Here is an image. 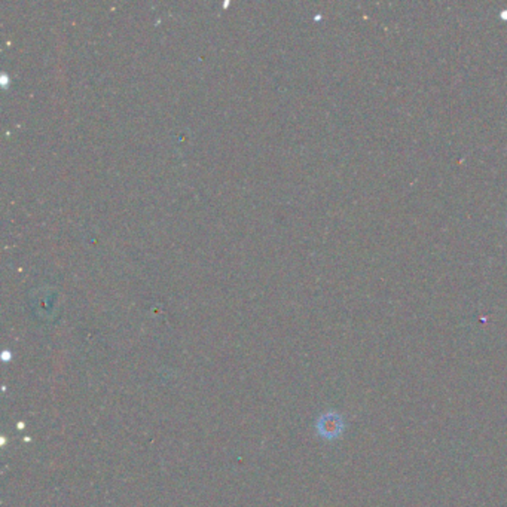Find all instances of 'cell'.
Listing matches in <instances>:
<instances>
[{
  "label": "cell",
  "mask_w": 507,
  "mask_h": 507,
  "mask_svg": "<svg viewBox=\"0 0 507 507\" xmlns=\"http://www.w3.org/2000/svg\"><path fill=\"white\" fill-rule=\"evenodd\" d=\"M345 423L338 412H326L317 419V431L326 441L338 439L344 431Z\"/></svg>",
  "instance_id": "6da1fadb"
},
{
  "label": "cell",
  "mask_w": 507,
  "mask_h": 507,
  "mask_svg": "<svg viewBox=\"0 0 507 507\" xmlns=\"http://www.w3.org/2000/svg\"><path fill=\"white\" fill-rule=\"evenodd\" d=\"M501 18H504V20H507V9H504V11H501Z\"/></svg>",
  "instance_id": "7a4b0ae2"
}]
</instances>
